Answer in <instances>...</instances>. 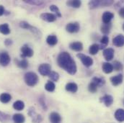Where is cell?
Instances as JSON below:
<instances>
[{
  "label": "cell",
  "mask_w": 124,
  "mask_h": 123,
  "mask_svg": "<svg viewBox=\"0 0 124 123\" xmlns=\"http://www.w3.org/2000/svg\"><path fill=\"white\" fill-rule=\"evenodd\" d=\"M58 65L71 75H74L77 73V68L75 61L73 60L70 54L67 52H62L57 58Z\"/></svg>",
  "instance_id": "obj_1"
},
{
  "label": "cell",
  "mask_w": 124,
  "mask_h": 123,
  "mask_svg": "<svg viewBox=\"0 0 124 123\" xmlns=\"http://www.w3.org/2000/svg\"><path fill=\"white\" fill-rule=\"evenodd\" d=\"M24 80L25 84L29 87H34L38 82V76L34 72H28L25 74Z\"/></svg>",
  "instance_id": "obj_2"
},
{
  "label": "cell",
  "mask_w": 124,
  "mask_h": 123,
  "mask_svg": "<svg viewBox=\"0 0 124 123\" xmlns=\"http://www.w3.org/2000/svg\"><path fill=\"white\" fill-rule=\"evenodd\" d=\"M113 3H114V1H112V0H110V1H107V0H105V1L97 0V1H96V0H93V1H91L89 2L88 5H89L90 9H94L101 7H108V6L112 5Z\"/></svg>",
  "instance_id": "obj_3"
},
{
  "label": "cell",
  "mask_w": 124,
  "mask_h": 123,
  "mask_svg": "<svg viewBox=\"0 0 124 123\" xmlns=\"http://www.w3.org/2000/svg\"><path fill=\"white\" fill-rule=\"evenodd\" d=\"M77 58H79L80 59V61H82L85 66L89 68L93 65V59L91 57L86 56L85 54H82V53H78L77 55Z\"/></svg>",
  "instance_id": "obj_4"
},
{
  "label": "cell",
  "mask_w": 124,
  "mask_h": 123,
  "mask_svg": "<svg viewBox=\"0 0 124 123\" xmlns=\"http://www.w3.org/2000/svg\"><path fill=\"white\" fill-rule=\"evenodd\" d=\"M38 71L42 76H48L51 72V66L48 63H42L38 67Z\"/></svg>",
  "instance_id": "obj_5"
},
{
  "label": "cell",
  "mask_w": 124,
  "mask_h": 123,
  "mask_svg": "<svg viewBox=\"0 0 124 123\" xmlns=\"http://www.w3.org/2000/svg\"><path fill=\"white\" fill-rule=\"evenodd\" d=\"M80 25L77 22H69L66 26V30L69 33H77L79 31Z\"/></svg>",
  "instance_id": "obj_6"
},
{
  "label": "cell",
  "mask_w": 124,
  "mask_h": 123,
  "mask_svg": "<svg viewBox=\"0 0 124 123\" xmlns=\"http://www.w3.org/2000/svg\"><path fill=\"white\" fill-rule=\"evenodd\" d=\"M21 57L22 58H31L33 56L34 52L32 51V49H31V48L28 45H24L22 48H21Z\"/></svg>",
  "instance_id": "obj_7"
},
{
  "label": "cell",
  "mask_w": 124,
  "mask_h": 123,
  "mask_svg": "<svg viewBox=\"0 0 124 123\" xmlns=\"http://www.w3.org/2000/svg\"><path fill=\"white\" fill-rule=\"evenodd\" d=\"M11 58L8 53L1 52L0 53V65L2 66H7L10 63Z\"/></svg>",
  "instance_id": "obj_8"
},
{
  "label": "cell",
  "mask_w": 124,
  "mask_h": 123,
  "mask_svg": "<svg viewBox=\"0 0 124 123\" xmlns=\"http://www.w3.org/2000/svg\"><path fill=\"white\" fill-rule=\"evenodd\" d=\"M102 53H103V56H104L105 59L107 61H110L114 58L115 51L113 48H108L104 49Z\"/></svg>",
  "instance_id": "obj_9"
},
{
  "label": "cell",
  "mask_w": 124,
  "mask_h": 123,
  "mask_svg": "<svg viewBox=\"0 0 124 123\" xmlns=\"http://www.w3.org/2000/svg\"><path fill=\"white\" fill-rule=\"evenodd\" d=\"M40 17L43 20L48 22H53L56 21L57 19V17L56 16V14H54L52 13H42Z\"/></svg>",
  "instance_id": "obj_10"
},
{
  "label": "cell",
  "mask_w": 124,
  "mask_h": 123,
  "mask_svg": "<svg viewBox=\"0 0 124 123\" xmlns=\"http://www.w3.org/2000/svg\"><path fill=\"white\" fill-rule=\"evenodd\" d=\"M100 101L102 102L107 107H109L113 104V103L114 101V99L111 95L105 94L102 97L100 98Z\"/></svg>",
  "instance_id": "obj_11"
},
{
  "label": "cell",
  "mask_w": 124,
  "mask_h": 123,
  "mask_svg": "<svg viewBox=\"0 0 124 123\" xmlns=\"http://www.w3.org/2000/svg\"><path fill=\"white\" fill-rule=\"evenodd\" d=\"M29 115L32 118V123H40L43 120V117H41V115H37L34 110L33 107H31L29 109V112H28Z\"/></svg>",
  "instance_id": "obj_12"
},
{
  "label": "cell",
  "mask_w": 124,
  "mask_h": 123,
  "mask_svg": "<svg viewBox=\"0 0 124 123\" xmlns=\"http://www.w3.org/2000/svg\"><path fill=\"white\" fill-rule=\"evenodd\" d=\"M113 44L118 48H121L124 46V35L120 34L116 36L113 39Z\"/></svg>",
  "instance_id": "obj_13"
},
{
  "label": "cell",
  "mask_w": 124,
  "mask_h": 123,
  "mask_svg": "<svg viewBox=\"0 0 124 123\" xmlns=\"http://www.w3.org/2000/svg\"><path fill=\"white\" fill-rule=\"evenodd\" d=\"M123 79H124V76L122 74H118V75H116L115 76H113L110 78V81L112 84L113 86L114 87H117V86H119L120 84H122L123 82Z\"/></svg>",
  "instance_id": "obj_14"
},
{
  "label": "cell",
  "mask_w": 124,
  "mask_h": 123,
  "mask_svg": "<svg viewBox=\"0 0 124 123\" xmlns=\"http://www.w3.org/2000/svg\"><path fill=\"white\" fill-rule=\"evenodd\" d=\"M114 17V14L111 12H105L102 16V20L104 24L110 23L111 20Z\"/></svg>",
  "instance_id": "obj_15"
},
{
  "label": "cell",
  "mask_w": 124,
  "mask_h": 123,
  "mask_svg": "<svg viewBox=\"0 0 124 123\" xmlns=\"http://www.w3.org/2000/svg\"><path fill=\"white\" fill-rule=\"evenodd\" d=\"M20 26L22 28H23V29H26V30H29L32 31L34 34H38V33L39 32V31H38V30L37 28H35L31 26L28 22H25V21H22V22H20Z\"/></svg>",
  "instance_id": "obj_16"
},
{
  "label": "cell",
  "mask_w": 124,
  "mask_h": 123,
  "mask_svg": "<svg viewBox=\"0 0 124 123\" xmlns=\"http://www.w3.org/2000/svg\"><path fill=\"white\" fill-rule=\"evenodd\" d=\"M69 48L70 49H71L72 51H77V52H80L83 50V44L81 42H73L71 43H70L69 45Z\"/></svg>",
  "instance_id": "obj_17"
},
{
  "label": "cell",
  "mask_w": 124,
  "mask_h": 123,
  "mask_svg": "<svg viewBox=\"0 0 124 123\" xmlns=\"http://www.w3.org/2000/svg\"><path fill=\"white\" fill-rule=\"evenodd\" d=\"M49 120L51 123H60L62 122V117L57 112H52L49 115Z\"/></svg>",
  "instance_id": "obj_18"
},
{
  "label": "cell",
  "mask_w": 124,
  "mask_h": 123,
  "mask_svg": "<svg viewBox=\"0 0 124 123\" xmlns=\"http://www.w3.org/2000/svg\"><path fill=\"white\" fill-rule=\"evenodd\" d=\"M102 69L103 71V72L105 73H110L113 71V64L108 63V62H105L102 63Z\"/></svg>",
  "instance_id": "obj_19"
},
{
  "label": "cell",
  "mask_w": 124,
  "mask_h": 123,
  "mask_svg": "<svg viewBox=\"0 0 124 123\" xmlns=\"http://www.w3.org/2000/svg\"><path fill=\"white\" fill-rule=\"evenodd\" d=\"M65 89L67 92L71 93H76L78 90V86L77 84L75 83H73V82H70V83H68L66 84V87H65Z\"/></svg>",
  "instance_id": "obj_20"
},
{
  "label": "cell",
  "mask_w": 124,
  "mask_h": 123,
  "mask_svg": "<svg viewBox=\"0 0 124 123\" xmlns=\"http://www.w3.org/2000/svg\"><path fill=\"white\" fill-rule=\"evenodd\" d=\"M115 118L118 122H124V109H118L116 111L114 114Z\"/></svg>",
  "instance_id": "obj_21"
},
{
  "label": "cell",
  "mask_w": 124,
  "mask_h": 123,
  "mask_svg": "<svg viewBox=\"0 0 124 123\" xmlns=\"http://www.w3.org/2000/svg\"><path fill=\"white\" fill-rule=\"evenodd\" d=\"M14 123H24L25 121V117L22 114H15L12 117Z\"/></svg>",
  "instance_id": "obj_22"
},
{
  "label": "cell",
  "mask_w": 124,
  "mask_h": 123,
  "mask_svg": "<svg viewBox=\"0 0 124 123\" xmlns=\"http://www.w3.org/2000/svg\"><path fill=\"white\" fill-rule=\"evenodd\" d=\"M66 5L73 8H79L82 5V1L79 0H70L66 1Z\"/></svg>",
  "instance_id": "obj_23"
},
{
  "label": "cell",
  "mask_w": 124,
  "mask_h": 123,
  "mask_svg": "<svg viewBox=\"0 0 124 123\" xmlns=\"http://www.w3.org/2000/svg\"><path fill=\"white\" fill-rule=\"evenodd\" d=\"M11 99H12V96L8 93H2L0 95V101L4 104H7L9 102Z\"/></svg>",
  "instance_id": "obj_24"
},
{
  "label": "cell",
  "mask_w": 124,
  "mask_h": 123,
  "mask_svg": "<svg viewBox=\"0 0 124 123\" xmlns=\"http://www.w3.org/2000/svg\"><path fill=\"white\" fill-rule=\"evenodd\" d=\"M92 82H93L94 84H95L97 87H100L102 86H103L105 84V80L102 78V77H98V76H95L94 77L92 80Z\"/></svg>",
  "instance_id": "obj_25"
},
{
  "label": "cell",
  "mask_w": 124,
  "mask_h": 123,
  "mask_svg": "<svg viewBox=\"0 0 124 123\" xmlns=\"http://www.w3.org/2000/svg\"><path fill=\"white\" fill-rule=\"evenodd\" d=\"M46 42L49 45L54 46L56 45L58 43V38L56 35H48L47 39H46Z\"/></svg>",
  "instance_id": "obj_26"
},
{
  "label": "cell",
  "mask_w": 124,
  "mask_h": 123,
  "mask_svg": "<svg viewBox=\"0 0 124 123\" xmlns=\"http://www.w3.org/2000/svg\"><path fill=\"white\" fill-rule=\"evenodd\" d=\"M112 28V24L111 23H109V24H103L102 25L101 28H100V30L101 32L105 35H108L110 32V30Z\"/></svg>",
  "instance_id": "obj_27"
},
{
  "label": "cell",
  "mask_w": 124,
  "mask_h": 123,
  "mask_svg": "<svg viewBox=\"0 0 124 123\" xmlns=\"http://www.w3.org/2000/svg\"><path fill=\"white\" fill-rule=\"evenodd\" d=\"M13 108L15 109V110H17V111H21L23 110L24 108H25V104L23 101H20V100H18V101H16L14 104H13Z\"/></svg>",
  "instance_id": "obj_28"
},
{
  "label": "cell",
  "mask_w": 124,
  "mask_h": 123,
  "mask_svg": "<svg viewBox=\"0 0 124 123\" xmlns=\"http://www.w3.org/2000/svg\"><path fill=\"white\" fill-rule=\"evenodd\" d=\"M100 50V45L97 43H94L93 45H91L89 48V53L91 54V55H96L98 51Z\"/></svg>",
  "instance_id": "obj_29"
},
{
  "label": "cell",
  "mask_w": 124,
  "mask_h": 123,
  "mask_svg": "<svg viewBox=\"0 0 124 123\" xmlns=\"http://www.w3.org/2000/svg\"><path fill=\"white\" fill-rule=\"evenodd\" d=\"M15 62H16V64L18 67H20V68H23V69H26L29 64H28V61L25 59H23V60H16L15 59Z\"/></svg>",
  "instance_id": "obj_30"
},
{
  "label": "cell",
  "mask_w": 124,
  "mask_h": 123,
  "mask_svg": "<svg viewBox=\"0 0 124 123\" xmlns=\"http://www.w3.org/2000/svg\"><path fill=\"white\" fill-rule=\"evenodd\" d=\"M10 29L9 25L7 23L0 25V32L3 35H9L10 33Z\"/></svg>",
  "instance_id": "obj_31"
},
{
  "label": "cell",
  "mask_w": 124,
  "mask_h": 123,
  "mask_svg": "<svg viewBox=\"0 0 124 123\" xmlns=\"http://www.w3.org/2000/svg\"><path fill=\"white\" fill-rule=\"evenodd\" d=\"M100 43H101V46H100V49L105 48L107 46V45L109 43V37L107 35L102 36L100 39Z\"/></svg>",
  "instance_id": "obj_32"
},
{
  "label": "cell",
  "mask_w": 124,
  "mask_h": 123,
  "mask_svg": "<svg viewBox=\"0 0 124 123\" xmlns=\"http://www.w3.org/2000/svg\"><path fill=\"white\" fill-rule=\"evenodd\" d=\"M45 89H46V91H48L49 92H53L55 90V89H56V85H55V84L54 82L48 81L45 85Z\"/></svg>",
  "instance_id": "obj_33"
},
{
  "label": "cell",
  "mask_w": 124,
  "mask_h": 123,
  "mask_svg": "<svg viewBox=\"0 0 124 123\" xmlns=\"http://www.w3.org/2000/svg\"><path fill=\"white\" fill-rule=\"evenodd\" d=\"M49 9H50L51 11H52L53 12H54V13L56 14V17H62V13H61V12H60L59 7H58L56 5H54V4L51 5L50 7H49Z\"/></svg>",
  "instance_id": "obj_34"
},
{
  "label": "cell",
  "mask_w": 124,
  "mask_h": 123,
  "mask_svg": "<svg viewBox=\"0 0 124 123\" xmlns=\"http://www.w3.org/2000/svg\"><path fill=\"white\" fill-rule=\"evenodd\" d=\"M9 119H10V116L8 114H6L0 111V122L1 123H7L9 120Z\"/></svg>",
  "instance_id": "obj_35"
},
{
  "label": "cell",
  "mask_w": 124,
  "mask_h": 123,
  "mask_svg": "<svg viewBox=\"0 0 124 123\" xmlns=\"http://www.w3.org/2000/svg\"><path fill=\"white\" fill-rule=\"evenodd\" d=\"M113 69L116 70V71H122L124 69V65L120 61H115L113 63Z\"/></svg>",
  "instance_id": "obj_36"
},
{
  "label": "cell",
  "mask_w": 124,
  "mask_h": 123,
  "mask_svg": "<svg viewBox=\"0 0 124 123\" xmlns=\"http://www.w3.org/2000/svg\"><path fill=\"white\" fill-rule=\"evenodd\" d=\"M48 77L50 78V79L52 81H58V80L59 79V75L58 73H56L55 71H51L50 73V74L48 75Z\"/></svg>",
  "instance_id": "obj_37"
},
{
  "label": "cell",
  "mask_w": 124,
  "mask_h": 123,
  "mask_svg": "<svg viewBox=\"0 0 124 123\" xmlns=\"http://www.w3.org/2000/svg\"><path fill=\"white\" fill-rule=\"evenodd\" d=\"M97 86L95 84H94L93 82H90V84H89V86H88V90H89V92L91 93H94L97 92Z\"/></svg>",
  "instance_id": "obj_38"
},
{
  "label": "cell",
  "mask_w": 124,
  "mask_h": 123,
  "mask_svg": "<svg viewBox=\"0 0 124 123\" xmlns=\"http://www.w3.org/2000/svg\"><path fill=\"white\" fill-rule=\"evenodd\" d=\"M25 2L26 3H28V4H33V5H37V6H39L40 4H43V2L41 1H26V0H24Z\"/></svg>",
  "instance_id": "obj_39"
},
{
  "label": "cell",
  "mask_w": 124,
  "mask_h": 123,
  "mask_svg": "<svg viewBox=\"0 0 124 123\" xmlns=\"http://www.w3.org/2000/svg\"><path fill=\"white\" fill-rule=\"evenodd\" d=\"M4 44L6 46H10L12 44V40L10 39H6L4 41Z\"/></svg>",
  "instance_id": "obj_40"
},
{
  "label": "cell",
  "mask_w": 124,
  "mask_h": 123,
  "mask_svg": "<svg viewBox=\"0 0 124 123\" xmlns=\"http://www.w3.org/2000/svg\"><path fill=\"white\" fill-rule=\"evenodd\" d=\"M118 14H119V15L123 18V19H124V7H123V8H121L120 10H119V12H118Z\"/></svg>",
  "instance_id": "obj_41"
},
{
  "label": "cell",
  "mask_w": 124,
  "mask_h": 123,
  "mask_svg": "<svg viewBox=\"0 0 124 123\" xmlns=\"http://www.w3.org/2000/svg\"><path fill=\"white\" fill-rule=\"evenodd\" d=\"M4 12H5L4 7L2 5H0V16H2L4 14Z\"/></svg>",
  "instance_id": "obj_42"
},
{
  "label": "cell",
  "mask_w": 124,
  "mask_h": 123,
  "mask_svg": "<svg viewBox=\"0 0 124 123\" xmlns=\"http://www.w3.org/2000/svg\"><path fill=\"white\" fill-rule=\"evenodd\" d=\"M123 30H124V25H123Z\"/></svg>",
  "instance_id": "obj_43"
},
{
  "label": "cell",
  "mask_w": 124,
  "mask_h": 123,
  "mask_svg": "<svg viewBox=\"0 0 124 123\" xmlns=\"http://www.w3.org/2000/svg\"></svg>",
  "instance_id": "obj_44"
}]
</instances>
